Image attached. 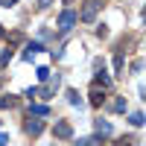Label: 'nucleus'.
<instances>
[{
	"instance_id": "6",
	"label": "nucleus",
	"mask_w": 146,
	"mask_h": 146,
	"mask_svg": "<svg viewBox=\"0 0 146 146\" xmlns=\"http://www.w3.org/2000/svg\"><path fill=\"white\" fill-rule=\"evenodd\" d=\"M41 131H44V123H41V120H29V123H27V135H41Z\"/></svg>"
},
{
	"instance_id": "8",
	"label": "nucleus",
	"mask_w": 146,
	"mask_h": 146,
	"mask_svg": "<svg viewBox=\"0 0 146 146\" xmlns=\"http://www.w3.org/2000/svg\"><path fill=\"white\" fill-rule=\"evenodd\" d=\"M41 50H44L41 41H29V44H27V58H29V56H35V53H41Z\"/></svg>"
},
{
	"instance_id": "12",
	"label": "nucleus",
	"mask_w": 146,
	"mask_h": 146,
	"mask_svg": "<svg viewBox=\"0 0 146 146\" xmlns=\"http://www.w3.org/2000/svg\"><path fill=\"white\" fill-rule=\"evenodd\" d=\"M29 114H38V117H44V114H47V105H32V108H29Z\"/></svg>"
},
{
	"instance_id": "11",
	"label": "nucleus",
	"mask_w": 146,
	"mask_h": 146,
	"mask_svg": "<svg viewBox=\"0 0 146 146\" xmlns=\"http://www.w3.org/2000/svg\"><path fill=\"white\" fill-rule=\"evenodd\" d=\"M67 102H70V105H79L82 100H79V94H76V91H67Z\"/></svg>"
},
{
	"instance_id": "1",
	"label": "nucleus",
	"mask_w": 146,
	"mask_h": 146,
	"mask_svg": "<svg viewBox=\"0 0 146 146\" xmlns=\"http://www.w3.org/2000/svg\"><path fill=\"white\" fill-rule=\"evenodd\" d=\"M102 9V0H85V6H82V12H79V21H85V23H91L94 18H96V12Z\"/></svg>"
},
{
	"instance_id": "9",
	"label": "nucleus",
	"mask_w": 146,
	"mask_h": 146,
	"mask_svg": "<svg viewBox=\"0 0 146 146\" xmlns=\"http://www.w3.org/2000/svg\"><path fill=\"white\" fill-rule=\"evenodd\" d=\"M123 64H126V58H123V53H117V56H114V70L120 73V70H123Z\"/></svg>"
},
{
	"instance_id": "18",
	"label": "nucleus",
	"mask_w": 146,
	"mask_h": 146,
	"mask_svg": "<svg viewBox=\"0 0 146 146\" xmlns=\"http://www.w3.org/2000/svg\"><path fill=\"white\" fill-rule=\"evenodd\" d=\"M6 143H9V137H6V135H0V146H6Z\"/></svg>"
},
{
	"instance_id": "4",
	"label": "nucleus",
	"mask_w": 146,
	"mask_h": 146,
	"mask_svg": "<svg viewBox=\"0 0 146 146\" xmlns=\"http://www.w3.org/2000/svg\"><path fill=\"white\" fill-rule=\"evenodd\" d=\"M102 102H105V88L94 85V88H91V105H94V108H100Z\"/></svg>"
},
{
	"instance_id": "16",
	"label": "nucleus",
	"mask_w": 146,
	"mask_h": 146,
	"mask_svg": "<svg viewBox=\"0 0 146 146\" xmlns=\"http://www.w3.org/2000/svg\"><path fill=\"white\" fill-rule=\"evenodd\" d=\"M131 126H143V114H131Z\"/></svg>"
},
{
	"instance_id": "14",
	"label": "nucleus",
	"mask_w": 146,
	"mask_h": 146,
	"mask_svg": "<svg viewBox=\"0 0 146 146\" xmlns=\"http://www.w3.org/2000/svg\"><path fill=\"white\" fill-rule=\"evenodd\" d=\"M114 146H135V137H120Z\"/></svg>"
},
{
	"instance_id": "2",
	"label": "nucleus",
	"mask_w": 146,
	"mask_h": 146,
	"mask_svg": "<svg viewBox=\"0 0 146 146\" xmlns=\"http://www.w3.org/2000/svg\"><path fill=\"white\" fill-rule=\"evenodd\" d=\"M76 21H79V15H76V12H73V9H64L62 15H58V23H56V27L62 29V32H70L73 27H76Z\"/></svg>"
},
{
	"instance_id": "3",
	"label": "nucleus",
	"mask_w": 146,
	"mask_h": 146,
	"mask_svg": "<svg viewBox=\"0 0 146 146\" xmlns=\"http://www.w3.org/2000/svg\"><path fill=\"white\" fill-rule=\"evenodd\" d=\"M53 131H56V137H62V140H70L73 137V126L67 123V120H56Z\"/></svg>"
},
{
	"instance_id": "7",
	"label": "nucleus",
	"mask_w": 146,
	"mask_h": 146,
	"mask_svg": "<svg viewBox=\"0 0 146 146\" xmlns=\"http://www.w3.org/2000/svg\"><path fill=\"white\" fill-rule=\"evenodd\" d=\"M15 105H18V96H12V94L0 96V108H15Z\"/></svg>"
},
{
	"instance_id": "17",
	"label": "nucleus",
	"mask_w": 146,
	"mask_h": 146,
	"mask_svg": "<svg viewBox=\"0 0 146 146\" xmlns=\"http://www.w3.org/2000/svg\"><path fill=\"white\" fill-rule=\"evenodd\" d=\"M15 3H18V0H0V6H6V9H9V6H15Z\"/></svg>"
},
{
	"instance_id": "15",
	"label": "nucleus",
	"mask_w": 146,
	"mask_h": 146,
	"mask_svg": "<svg viewBox=\"0 0 146 146\" xmlns=\"http://www.w3.org/2000/svg\"><path fill=\"white\" fill-rule=\"evenodd\" d=\"M38 79L47 82V79H50V70H47V67H38Z\"/></svg>"
},
{
	"instance_id": "10",
	"label": "nucleus",
	"mask_w": 146,
	"mask_h": 146,
	"mask_svg": "<svg viewBox=\"0 0 146 146\" xmlns=\"http://www.w3.org/2000/svg\"><path fill=\"white\" fill-rule=\"evenodd\" d=\"M114 111H126V96H117L114 100Z\"/></svg>"
},
{
	"instance_id": "13",
	"label": "nucleus",
	"mask_w": 146,
	"mask_h": 146,
	"mask_svg": "<svg viewBox=\"0 0 146 146\" xmlns=\"http://www.w3.org/2000/svg\"><path fill=\"white\" fill-rule=\"evenodd\" d=\"M9 58H12V47H9V50H3V56H0V64L6 67V64H9Z\"/></svg>"
},
{
	"instance_id": "5",
	"label": "nucleus",
	"mask_w": 146,
	"mask_h": 146,
	"mask_svg": "<svg viewBox=\"0 0 146 146\" xmlns=\"http://www.w3.org/2000/svg\"><path fill=\"white\" fill-rule=\"evenodd\" d=\"M94 129H96V135H102V137H108V135H111V123H108V120H96V123H94Z\"/></svg>"
},
{
	"instance_id": "19",
	"label": "nucleus",
	"mask_w": 146,
	"mask_h": 146,
	"mask_svg": "<svg viewBox=\"0 0 146 146\" xmlns=\"http://www.w3.org/2000/svg\"><path fill=\"white\" fill-rule=\"evenodd\" d=\"M3 35H6V29H3V27H0V38H3Z\"/></svg>"
}]
</instances>
